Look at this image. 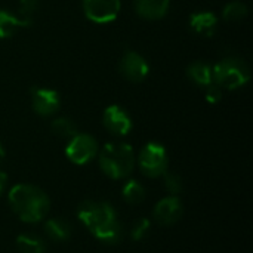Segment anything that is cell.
Listing matches in <instances>:
<instances>
[{
  "label": "cell",
  "instance_id": "obj_1",
  "mask_svg": "<svg viewBox=\"0 0 253 253\" xmlns=\"http://www.w3.org/2000/svg\"><path fill=\"white\" fill-rule=\"evenodd\" d=\"M77 218L95 239L105 245H117L123 237L117 212L107 202H82L77 206Z\"/></svg>",
  "mask_w": 253,
  "mask_h": 253
},
{
  "label": "cell",
  "instance_id": "obj_2",
  "mask_svg": "<svg viewBox=\"0 0 253 253\" xmlns=\"http://www.w3.org/2000/svg\"><path fill=\"white\" fill-rule=\"evenodd\" d=\"M9 206L12 212L25 224H37L46 219L50 211L49 196L31 184H18L9 190Z\"/></svg>",
  "mask_w": 253,
  "mask_h": 253
},
{
  "label": "cell",
  "instance_id": "obj_3",
  "mask_svg": "<svg viewBox=\"0 0 253 253\" xmlns=\"http://www.w3.org/2000/svg\"><path fill=\"white\" fill-rule=\"evenodd\" d=\"M99 168L111 179L129 178L135 169V153L129 144L108 142L99 151Z\"/></svg>",
  "mask_w": 253,
  "mask_h": 253
},
{
  "label": "cell",
  "instance_id": "obj_4",
  "mask_svg": "<svg viewBox=\"0 0 253 253\" xmlns=\"http://www.w3.org/2000/svg\"><path fill=\"white\" fill-rule=\"evenodd\" d=\"M212 71L213 83H216L221 89L236 90L251 80V70L248 64L234 56L221 59L215 67H212Z\"/></svg>",
  "mask_w": 253,
  "mask_h": 253
},
{
  "label": "cell",
  "instance_id": "obj_5",
  "mask_svg": "<svg viewBox=\"0 0 253 253\" xmlns=\"http://www.w3.org/2000/svg\"><path fill=\"white\" fill-rule=\"evenodd\" d=\"M138 166L148 178H159L168 172L169 157L166 148L159 142H148L138 156Z\"/></svg>",
  "mask_w": 253,
  "mask_h": 253
},
{
  "label": "cell",
  "instance_id": "obj_6",
  "mask_svg": "<svg viewBox=\"0 0 253 253\" xmlns=\"http://www.w3.org/2000/svg\"><path fill=\"white\" fill-rule=\"evenodd\" d=\"M98 151L96 139L87 133H76L73 138H70L65 147L67 159L77 166H83L92 162L98 156Z\"/></svg>",
  "mask_w": 253,
  "mask_h": 253
},
{
  "label": "cell",
  "instance_id": "obj_7",
  "mask_svg": "<svg viewBox=\"0 0 253 253\" xmlns=\"http://www.w3.org/2000/svg\"><path fill=\"white\" fill-rule=\"evenodd\" d=\"M83 12L87 19L96 24L114 21L120 12V0H83Z\"/></svg>",
  "mask_w": 253,
  "mask_h": 253
},
{
  "label": "cell",
  "instance_id": "obj_8",
  "mask_svg": "<svg viewBox=\"0 0 253 253\" xmlns=\"http://www.w3.org/2000/svg\"><path fill=\"white\" fill-rule=\"evenodd\" d=\"M119 71L129 82L139 83L148 76L150 67L142 55H139L138 52L129 50L122 56L119 62Z\"/></svg>",
  "mask_w": 253,
  "mask_h": 253
},
{
  "label": "cell",
  "instance_id": "obj_9",
  "mask_svg": "<svg viewBox=\"0 0 253 253\" xmlns=\"http://www.w3.org/2000/svg\"><path fill=\"white\" fill-rule=\"evenodd\" d=\"M184 213V205L178 196H168L162 199L153 211V218L163 227L176 224Z\"/></svg>",
  "mask_w": 253,
  "mask_h": 253
},
{
  "label": "cell",
  "instance_id": "obj_10",
  "mask_svg": "<svg viewBox=\"0 0 253 253\" xmlns=\"http://www.w3.org/2000/svg\"><path fill=\"white\" fill-rule=\"evenodd\" d=\"M104 127L114 136H126L132 130V120L126 110L119 105H110L102 114Z\"/></svg>",
  "mask_w": 253,
  "mask_h": 253
},
{
  "label": "cell",
  "instance_id": "obj_11",
  "mask_svg": "<svg viewBox=\"0 0 253 253\" xmlns=\"http://www.w3.org/2000/svg\"><path fill=\"white\" fill-rule=\"evenodd\" d=\"M31 104L33 110L42 116H53L61 107V98L56 90L47 87H33L31 89Z\"/></svg>",
  "mask_w": 253,
  "mask_h": 253
},
{
  "label": "cell",
  "instance_id": "obj_12",
  "mask_svg": "<svg viewBox=\"0 0 253 253\" xmlns=\"http://www.w3.org/2000/svg\"><path fill=\"white\" fill-rule=\"evenodd\" d=\"M190 27L200 36L211 37L218 28V16L211 10H200L190 15Z\"/></svg>",
  "mask_w": 253,
  "mask_h": 253
},
{
  "label": "cell",
  "instance_id": "obj_13",
  "mask_svg": "<svg viewBox=\"0 0 253 253\" xmlns=\"http://www.w3.org/2000/svg\"><path fill=\"white\" fill-rule=\"evenodd\" d=\"M169 0H135V10L144 19H160L169 10Z\"/></svg>",
  "mask_w": 253,
  "mask_h": 253
},
{
  "label": "cell",
  "instance_id": "obj_14",
  "mask_svg": "<svg viewBox=\"0 0 253 253\" xmlns=\"http://www.w3.org/2000/svg\"><path fill=\"white\" fill-rule=\"evenodd\" d=\"M44 233L49 240L62 243L71 237V225L64 218H49L44 222Z\"/></svg>",
  "mask_w": 253,
  "mask_h": 253
},
{
  "label": "cell",
  "instance_id": "obj_15",
  "mask_svg": "<svg viewBox=\"0 0 253 253\" xmlns=\"http://www.w3.org/2000/svg\"><path fill=\"white\" fill-rule=\"evenodd\" d=\"M31 19L28 16H16L9 10L0 9V39H7L15 34L16 30L22 27H28Z\"/></svg>",
  "mask_w": 253,
  "mask_h": 253
},
{
  "label": "cell",
  "instance_id": "obj_16",
  "mask_svg": "<svg viewBox=\"0 0 253 253\" xmlns=\"http://www.w3.org/2000/svg\"><path fill=\"white\" fill-rule=\"evenodd\" d=\"M187 76L188 79L200 86V87H208L209 84L213 83V71H212V67L203 61H196V62H191L187 68Z\"/></svg>",
  "mask_w": 253,
  "mask_h": 253
},
{
  "label": "cell",
  "instance_id": "obj_17",
  "mask_svg": "<svg viewBox=\"0 0 253 253\" xmlns=\"http://www.w3.org/2000/svg\"><path fill=\"white\" fill-rule=\"evenodd\" d=\"M15 245L19 253H47L46 242L36 234H19Z\"/></svg>",
  "mask_w": 253,
  "mask_h": 253
},
{
  "label": "cell",
  "instance_id": "obj_18",
  "mask_svg": "<svg viewBox=\"0 0 253 253\" xmlns=\"http://www.w3.org/2000/svg\"><path fill=\"white\" fill-rule=\"evenodd\" d=\"M145 194L147 193H145V188L142 187V184H139L135 179L127 181L123 185V188H122V197H123V200L127 205H132V206L141 205L145 200Z\"/></svg>",
  "mask_w": 253,
  "mask_h": 253
},
{
  "label": "cell",
  "instance_id": "obj_19",
  "mask_svg": "<svg viewBox=\"0 0 253 253\" xmlns=\"http://www.w3.org/2000/svg\"><path fill=\"white\" fill-rule=\"evenodd\" d=\"M50 129L58 138H64V139H70L77 133L76 123L68 117H58V119L52 120Z\"/></svg>",
  "mask_w": 253,
  "mask_h": 253
},
{
  "label": "cell",
  "instance_id": "obj_20",
  "mask_svg": "<svg viewBox=\"0 0 253 253\" xmlns=\"http://www.w3.org/2000/svg\"><path fill=\"white\" fill-rule=\"evenodd\" d=\"M248 15V6L242 1H231L222 9V18L227 22L242 21Z\"/></svg>",
  "mask_w": 253,
  "mask_h": 253
},
{
  "label": "cell",
  "instance_id": "obj_21",
  "mask_svg": "<svg viewBox=\"0 0 253 253\" xmlns=\"http://www.w3.org/2000/svg\"><path fill=\"white\" fill-rule=\"evenodd\" d=\"M165 178V188L169 193V196H179L184 190V184L179 175L173 172H166L163 175Z\"/></svg>",
  "mask_w": 253,
  "mask_h": 253
},
{
  "label": "cell",
  "instance_id": "obj_22",
  "mask_svg": "<svg viewBox=\"0 0 253 253\" xmlns=\"http://www.w3.org/2000/svg\"><path fill=\"white\" fill-rule=\"evenodd\" d=\"M151 230V222L147 218H139L130 230V239L135 242H142Z\"/></svg>",
  "mask_w": 253,
  "mask_h": 253
},
{
  "label": "cell",
  "instance_id": "obj_23",
  "mask_svg": "<svg viewBox=\"0 0 253 253\" xmlns=\"http://www.w3.org/2000/svg\"><path fill=\"white\" fill-rule=\"evenodd\" d=\"M205 89H206V101L208 102L216 104V102L221 101V98H222V89L216 83H212V84H209Z\"/></svg>",
  "mask_w": 253,
  "mask_h": 253
},
{
  "label": "cell",
  "instance_id": "obj_24",
  "mask_svg": "<svg viewBox=\"0 0 253 253\" xmlns=\"http://www.w3.org/2000/svg\"><path fill=\"white\" fill-rule=\"evenodd\" d=\"M39 6V0H19V12L25 16L31 15Z\"/></svg>",
  "mask_w": 253,
  "mask_h": 253
},
{
  "label": "cell",
  "instance_id": "obj_25",
  "mask_svg": "<svg viewBox=\"0 0 253 253\" xmlns=\"http://www.w3.org/2000/svg\"><path fill=\"white\" fill-rule=\"evenodd\" d=\"M6 184H7V176L4 172L0 170V196L4 193V188H6Z\"/></svg>",
  "mask_w": 253,
  "mask_h": 253
},
{
  "label": "cell",
  "instance_id": "obj_26",
  "mask_svg": "<svg viewBox=\"0 0 253 253\" xmlns=\"http://www.w3.org/2000/svg\"><path fill=\"white\" fill-rule=\"evenodd\" d=\"M6 157V151H4V147H3V144L0 142V163L3 162V159Z\"/></svg>",
  "mask_w": 253,
  "mask_h": 253
}]
</instances>
